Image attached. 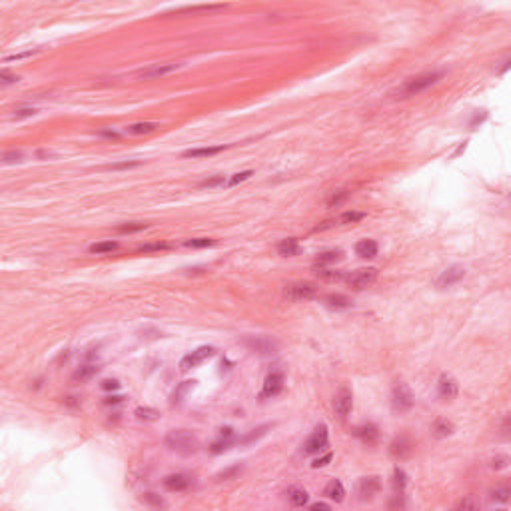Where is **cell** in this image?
I'll list each match as a JSON object with an SVG mask.
<instances>
[{"instance_id": "cell-12", "label": "cell", "mask_w": 511, "mask_h": 511, "mask_svg": "<svg viewBox=\"0 0 511 511\" xmlns=\"http://www.w3.org/2000/svg\"><path fill=\"white\" fill-rule=\"evenodd\" d=\"M382 489V481L380 478L372 476V478H361L357 483V495L361 501H372Z\"/></svg>"}, {"instance_id": "cell-25", "label": "cell", "mask_w": 511, "mask_h": 511, "mask_svg": "<svg viewBox=\"0 0 511 511\" xmlns=\"http://www.w3.org/2000/svg\"><path fill=\"white\" fill-rule=\"evenodd\" d=\"M226 4H198V6H186V8H178V14H196V12H218V10H226Z\"/></svg>"}, {"instance_id": "cell-27", "label": "cell", "mask_w": 511, "mask_h": 511, "mask_svg": "<svg viewBox=\"0 0 511 511\" xmlns=\"http://www.w3.org/2000/svg\"><path fill=\"white\" fill-rule=\"evenodd\" d=\"M287 495H289V503H291L294 507H304V505L308 503V499H310L308 491H306V489H300V487H291V489L287 491Z\"/></svg>"}, {"instance_id": "cell-11", "label": "cell", "mask_w": 511, "mask_h": 511, "mask_svg": "<svg viewBox=\"0 0 511 511\" xmlns=\"http://www.w3.org/2000/svg\"><path fill=\"white\" fill-rule=\"evenodd\" d=\"M180 68H182V64H176V62L154 64V66H148V68L140 70V72H138V78H142V80H154V78L168 76V74H172V72H176V70H180Z\"/></svg>"}, {"instance_id": "cell-52", "label": "cell", "mask_w": 511, "mask_h": 511, "mask_svg": "<svg viewBox=\"0 0 511 511\" xmlns=\"http://www.w3.org/2000/svg\"><path fill=\"white\" fill-rule=\"evenodd\" d=\"M102 389H106V391H114V389H120V382L118 380H104L102 382Z\"/></svg>"}, {"instance_id": "cell-3", "label": "cell", "mask_w": 511, "mask_h": 511, "mask_svg": "<svg viewBox=\"0 0 511 511\" xmlns=\"http://www.w3.org/2000/svg\"><path fill=\"white\" fill-rule=\"evenodd\" d=\"M318 296V286L312 282H291L284 287V298L289 302H306Z\"/></svg>"}, {"instance_id": "cell-23", "label": "cell", "mask_w": 511, "mask_h": 511, "mask_svg": "<svg viewBox=\"0 0 511 511\" xmlns=\"http://www.w3.org/2000/svg\"><path fill=\"white\" fill-rule=\"evenodd\" d=\"M453 423L449 421V419H444V417H440V419H435L433 421V425H431V433H433V437H437V440H444L447 435H451L453 433Z\"/></svg>"}, {"instance_id": "cell-55", "label": "cell", "mask_w": 511, "mask_h": 511, "mask_svg": "<svg viewBox=\"0 0 511 511\" xmlns=\"http://www.w3.org/2000/svg\"><path fill=\"white\" fill-rule=\"evenodd\" d=\"M459 509H467V507H471V509H478L479 507V503L478 501H473V499H463L459 505H457Z\"/></svg>"}, {"instance_id": "cell-15", "label": "cell", "mask_w": 511, "mask_h": 511, "mask_svg": "<svg viewBox=\"0 0 511 511\" xmlns=\"http://www.w3.org/2000/svg\"><path fill=\"white\" fill-rule=\"evenodd\" d=\"M162 483L168 491H186L194 483V478L186 476V473H172V476H166Z\"/></svg>"}, {"instance_id": "cell-50", "label": "cell", "mask_w": 511, "mask_h": 511, "mask_svg": "<svg viewBox=\"0 0 511 511\" xmlns=\"http://www.w3.org/2000/svg\"><path fill=\"white\" fill-rule=\"evenodd\" d=\"M36 114V108H20L14 112V118L20 120V118H28V116H34Z\"/></svg>"}, {"instance_id": "cell-14", "label": "cell", "mask_w": 511, "mask_h": 511, "mask_svg": "<svg viewBox=\"0 0 511 511\" xmlns=\"http://www.w3.org/2000/svg\"><path fill=\"white\" fill-rule=\"evenodd\" d=\"M459 391V385L455 382V378H451L449 374H442L437 380V395L442 399H453Z\"/></svg>"}, {"instance_id": "cell-48", "label": "cell", "mask_w": 511, "mask_h": 511, "mask_svg": "<svg viewBox=\"0 0 511 511\" xmlns=\"http://www.w3.org/2000/svg\"><path fill=\"white\" fill-rule=\"evenodd\" d=\"M332 457H334V455H332V453H325V455H323V457H318V459H314V463H312V467H314V469H318V467H325V465H327V463H330V461H332Z\"/></svg>"}, {"instance_id": "cell-5", "label": "cell", "mask_w": 511, "mask_h": 511, "mask_svg": "<svg viewBox=\"0 0 511 511\" xmlns=\"http://www.w3.org/2000/svg\"><path fill=\"white\" fill-rule=\"evenodd\" d=\"M376 280H378L376 268H359V270L351 272L350 276H346V282L351 289H363V287L372 286Z\"/></svg>"}, {"instance_id": "cell-57", "label": "cell", "mask_w": 511, "mask_h": 511, "mask_svg": "<svg viewBox=\"0 0 511 511\" xmlns=\"http://www.w3.org/2000/svg\"><path fill=\"white\" fill-rule=\"evenodd\" d=\"M310 509H314V511H318V509H330V505H327V503H321V501H318V503H312V505H310Z\"/></svg>"}, {"instance_id": "cell-9", "label": "cell", "mask_w": 511, "mask_h": 511, "mask_svg": "<svg viewBox=\"0 0 511 511\" xmlns=\"http://www.w3.org/2000/svg\"><path fill=\"white\" fill-rule=\"evenodd\" d=\"M214 353H216V350H214L212 346H202V348H198L196 351H192V353H188V355H184V357H182V361H180V370H182V372H188V370H192V368L200 366L202 361L210 359Z\"/></svg>"}, {"instance_id": "cell-33", "label": "cell", "mask_w": 511, "mask_h": 511, "mask_svg": "<svg viewBox=\"0 0 511 511\" xmlns=\"http://www.w3.org/2000/svg\"><path fill=\"white\" fill-rule=\"evenodd\" d=\"M272 425L270 423H266V425H260V427H256V429H252L244 440H240L242 444H252V442H258L260 437H264L266 433H268V429H270Z\"/></svg>"}, {"instance_id": "cell-56", "label": "cell", "mask_w": 511, "mask_h": 511, "mask_svg": "<svg viewBox=\"0 0 511 511\" xmlns=\"http://www.w3.org/2000/svg\"><path fill=\"white\" fill-rule=\"evenodd\" d=\"M98 134H100V136H104V138H112V140H116V138L120 136V134H118V132H114V130H100Z\"/></svg>"}, {"instance_id": "cell-6", "label": "cell", "mask_w": 511, "mask_h": 511, "mask_svg": "<svg viewBox=\"0 0 511 511\" xmlns=\"http://www.w3.org/2000/svg\"><path fill=\"white\" fill-rule=\"evenodd\" d=\"M391 406L395 412H408L414 406V395L406 383H397L391 389Z\"/></svg>"}, {"instance_id": "cell-43", "label": "cell", "mask_w": 511, "mask_h": 511, "mask_svg": "<svg viewBox=\"0 0 511 511\" xmlns=\"http://www.w3.org/2000/svg\"><path fill=\"white\" fill-rule=\"evenodd\" d=\"M252 174H254L252 170H244V172H240V174H234L230 180H226V186H228V188H232V186H236V184H240V182H246Z\"/></svg>"}, {"instance_id": "cell-36", "label": "cell", "mask_w": 511, "mask_h": 511, "mask_svg": "<svg viewBox=\"0 0 511 511\" xmlns=\"http://www.w3.org/2000/svg\"><path fill=\"white\" fill-rule=\"evenodd\" d=\"M214 244H216V240H212V238H192V240L184 242L186 248H210Z\"/></svg>"}, {"instance_id": "cell-59", "label": "cell", "mask_w": 511, "mask_h": 511, "mask_svg": "<svg viewBox=\"0 0 511 511\" xmlns=\"http://www.w3.org/2000/svg\"><path fill=\"white\" fill-rule=\"evenodd\" d=\"M206 272H208L206 268H190V270H188V274H194V276H198V274H206Z\"/></svg>"}, {"instance_id": "cell-16", "label": "cell", "mask_w": 511, "mask_h": 511, "mask_svg": "<svg viewBox=\"0 0 511 511\" xmlns=\"http://www.w3.org/2000/svg\"><path fill=\"white\" fill-rule=\"evenodd\" d=\"M412 451H414V442H412L408 435H399V437H395V440L389 444V453H391L395 459H404V457H408Z\"/></svg>"}, {"instance_id": "cell-44", "label": "cell", "mask_w": 511, "mask_h": 511, "mask_svg": "<svg viewBox=\"0 0 511 511\" xmlns=\"http://www.w3.org/2000/svg\"><path fill=\"white\" fill-rule=\"evenodd\" d=\"M242 469H244L242 465H232V467L224 469L222 473H218V476H216V479H218V481H226V479H232V478H236V476H238V473H240Z\"/></svg>"}, {"instance_id": "cell-19", "label": "cell", "mask_w": 511, "mask_h": 511, "mask_svg": "<svg viewBox=\"0 0 511 511\" xmlns=\"http://www.w3.org/2000/svg\"><path fill=\"white\" fill-rule=\"evenodd\" d=\"M323 495H325L327 499H332V501L340 503V501H344V495H346V487H344V483H342V481L334 479V481H330V483L325 485V489H323Z\"/></svg>"}, {"instance_id": "cell-18", "label": "cell", "mask_w": 511, "mask_h": 511, "mask_svg": "<svg viewBox=\"0 0 511 511\" xmlns=\"http://www.w3.org/2000/svg\"><path fill=\"white\" fill-rule=\"evenodd\" d=\"M380 252V248H378V242L376 240H359L357 244H355V254L359 256V258H366V260H374L376 256Z\"/></svg>"}, {"instance_id": "cell-45", "label": "cell", "mask_w": 511, "mask_h": 511, "mask_svg": "<svg viewBox=\"0 0 511 511\" xmlns=\"http://www.w3.org/2000/svg\"><path fill=\"white\" fill-rule=\"evenodd\" d=\"M226 184V178L224 176H216V178H206L198 184V188H216V186H224Z\"/></svg>"}, {"instance_id": "cell-26", "label": "cell", "mask_w": 511, "mask_h": 511, "mask_svg": "<svg viewBox=\"0 0 511 511\" xmlns=\"http://www.w3.org/2000/svg\"><path fill=\"white\" fill-rule=\"evenodd\" d=\"M302 252V246L298 244L296 238H287L278 244V254L280 256H298Z\"/></svg>"}, {"instance_id": "cell-47", "label": "cell", "mask_w": 511, "mask_h": 511, "mask_svg": "<svg viewBox=\"0 0 511 511\" xmlns=\"http://www.w3.org/2000/svg\"><path fill=\"white\" fill-rule=\"evenodd\" d=\"M20 78L16 76V74H12V72H8V70H2L0 72V82H2V86H8V84H14V82H18Z\"/></svg>"}, {"instance_id": "cell-46", "label": "cell", "mask_w": 511, "mask_h": 511, "mask_svg": "<svg viewBox=\"0 0 511 511\" xmlns=\"http://www.w3.org/2000/svg\"><path fill=\"white\" fill-rule=\"evenodd\" d=\"M160 250H168V244L166 242H154V244H144V246H140L136 252H160Z\"/></svg>"}, {"instance_id": "cell-29", "label": "cell", "mask_w": 511, "mask_h": 511, "mask_svg": "<svg viewBox=\"0 0 511 511\" xmlns=\"http://www.w3.org/2000/svg\"><path fill=\"white\" fill-rule=\"evenodd\" d=\"M98 372H100L98 366H82V368H78V370L74 372L72 380H74V382H88L90 378H94Z\"/></svg>"}, {"instance_id": "cell-20", "label": "cell", "mask_w": 511, "mask_h": 511, "mask_svg": "<svg viewBox=\"0 0 511 511\" xmlns=\"http://www.w3.org/2000/svg\"><path fill=\"white\" fill-rule=\"evenodd\" d=\"M323 304L332 310H348L351 308V300L344 294H327L323 296Z\"/></svg>"}, {"instance_id": "cell-41", "label": "cell", "mask_w": 511, "mask_h": 511, "mask_svg": "<svg viewBox=\"0 0 511 511\" xmlns=\"http://www.w3.org/2000/svg\"><path fill=\"white\" fill-rule=\"evenodd\" d=\"M24 160V152L20 150H8L2 154V164H18Z\"/></svg>"}, {"instance_id": "cell-22", "label": "cell", "mask_w": 511, "mask_h": 511, "mask_svg": "<svg viewBox=\"0 0 511 511\" xmlns=\"http://www.w3.org/2000/svg\"><path fill=\"white\" fill-rule=\"evenodd\" d=\"M232 444H236V435H234L232 427H226V429H222V440L214 442V444H212V447H210V451H212L214 455H218V453L226 451V449L232 446Z\"/></svg>"}, {"instance_id": "cell-10", "label": "cell", "mask_w": 511, "mask_h": 511, "mask_svg": "<svg viewBox=\"0 0 511 511\" xmlns=\"http://www.w3.org/2000/svg\"><path fill=\"white\" fill-rule=\"evenodd\" d=\"M284 374L282 372H272L266 380H264V387L260 391V397L262 399H270V397H276L278 393H282L284 389Z\"/></svg>"}, {"instance_id": "cell-40", "label": "cell", "mask_w": 511, "mask_h": 511, "mask_svg": "<svg viewBox=\"0 0 511 511\" xmlns=\"http://www.w3.org/2000/svg\"><path fill=\"white\" fill-rule=\"evenodd\" d=\"M146 228H148V224L130 222V224H122V226H118V228H116V232H120V234H134V232H142V230H146Z\"/></svg>"}, {"instance_id": "cell-42", "label": "cell", "mask_w": 511, "mask_h": 511, "mask_svg": "<svg viewBox=\"0 0 511 511\" xmlns=\"http://www.w3.org/2000/svg\"><path fill=\"white\" fill-rule=\"evenodd\" d=\"M194 383H196V382H184V383H180V385H178V389H176V391H174V395H172V402H174V404H180V402H182V397L186 395V391L194 387Z\"/></svg>"}, {"instance_id": "cell-13", "label": "cell", "mask_w": 511, "mask_h": 511, "mask_svg": "<svg viewBox=\"0 0 511 511\" xmlns=\"http://www.w3.org/2000/svg\"><path fill=\"white\" fill-rule=\"evenodd\" d=\"M353 435L363 444V446H376L380 440V429L374 423H363L353 429Z\"/></svg>"}, {"instance_id": "cell-34", "label": "cell", "mask_w": 511, "mask_h": 511, "mask_svg": "<svg viewBox=\"0 0 511 511\" xmlns=\"http://www.w3.org/2000/svg\"><path fill=\"white\" fill-rule=\"evenodd\" d=\"M366 216H368L366 212H344V214L338 216L336 220H338V224H355V222H361Z\"/></svg>"}, {"instance_id": "cell-39", "label": "cell", "mask_w": 511, "mask_h": 511, "mask_svg": "<svg viewBox=\"0 0 511 511\" xmlns=\"http://www.w3.org/2000/svg\"><path fill=\"white\" fill-rule=\"evenodd\" d=\"M140 164H142L140 160H124V162H116V164L106 166V170H114V172H118V170H132V168H138Z\"/></svg>"}, {"instance_id": "cell-35", "label": "cell", "mask_w": 511, "mask_h": 511, "mask_svg": "<svg viewBox=\"0 0 511 511\" xmlns=\"http://www.w3.org/2000/svg\"><path fill=\"white\" fill-rule=\"evenodd\" d=\"M511 489L505 485V487H497L491 491V501H497V503H507L509 501Z\"/></svg>"}, {"instance_id": "cell-1", "label": "cell", "mask_w": 511, "mask_h": 511, "mask_svg": "<svg viewBox=\"0 0 511 511\" xmlns=\"http://www.w3.org/2000/svg\"><path fill=\"white\" fill-rule=\"evenodd\" d=\"M444 72H437V70H431V72H423L415 78H410L404 86H399L393 94L395 98H412V96H417L421 92H425L427 88H431L433 84H437L442 80Z\"/></svg>"}, {"instance_id": "cell-37", "label": "cell", "mask_w": 511, "mask_h": 511, "mask_svg": "<svg viewBox=\"0 0 511 511\" xmlns=\"http://www.w3.org/2000/svg\"><path fill=\"white\" fill-rule=\"evenodd\" d=\"M134 415L138 417V419H144V421H152V419H156L160 415L158 410H154V408H136V412Z\"/></svg>"}, {"instance_id": "cell-51", "label": "cell", "mask_w": 511, "mask_h": 511, "mask_svg": "<svg viewBox=\"0 0 511 511\" xmlns=\"http://www.w3.org/2000/svg\"><path fill=\"white\" fill-rule=\"evenodd\" d=\"M334 226H338V220H336V218H332V220H325V222L318 224V226L314 228V232H323V230H330V228H334Z\"/></svg>"}, {"instance_id": "cell-30", "label": "cell", "mask_w": 511, "mask_h": 511, "mask_svg": "<svg viewBox=\"0 0 511 511\" xmlns=\"http://www.w3.org/2000/svg\"><path fill=\"white\" fill-rule=\"evenodd\" d=\"M156 128H160L156 122H138V124H130V126L126 128V134H132V136L150 134V132H154Z\"/></svg>"}, {"instance_id": "cell-49", "label": "cell", "mask_w": 511, "mask_h": 511, "mask_svg": "<svg viewBox=\"0 0 511 511\" xmlns=\"http://www.w3.org/2000/svg\"><path fill=\"white\" fill-rule=\"evenodd\" d=\"M507 463H509V457L501 455V457H495V459L491 461V467H493V469H503V467H507Z\"/></svg>"}, {"instance_id": "cell-2", "label": "cell", "mask_w": 511, "mask_h": 511, "mask_svg": "<svg viewBox=\"0 0 511 511\" xmlns=\"http://www.w3.org/2000/svg\"><path fill=\"white\" fill-rule=\"evenodd\" d=\"M166 446L182 455H190V453H196L198 447H200V442L198 437L192 433V431H186V429H174L166 435Z\"/></svg>"}, {"instance_id": "cell-54", "label": "cell", "mask_w": 511, "mask_h": 511, "mask_svg": "<svg viewBox=\"0 0 511 511\" xmlns=\"http://www.w3.org/2000/svg\"><path fill=\"white\" fill-rule=\"evenodd\" d=\"M144 501H148V503H152V505H164L162 497H158L156 493H146V495H144Z\"/></svg>"}, {"instance_id": "cell-17", "label": "cell", "mask_w": 511, "mask_h": 511, "mask_svg": "<svg viewBox=\"0 0 511 511\" xmlns=\"http://www.w3.org/2000/svg\"><path fill=\"white\" fill-rule=\"evenodd\" d=\"M244 344L252 351L260 353V355H270V353L276 351V344L272 340H268V338H246Z\"/></svg>"}, {"instance_id": "cell-38", "label": "cell", "mask_w": 511, "mask_h": 511, "mask_svg": "<svg viewBox=\"0 0 511 511\" xmlns=\"http://www.w3.org/2000/svg\"><path fill=\"white\" fill-rule=\"evenodd\" d=\"M391 483H393V487L402 493V491L406 489V485H408V476H406V471L397 467V469L393 471V481H391Z\"/></svg>"}, {"instance_id": "cell-53", "label": "cell", "mask_w": 511, "mask_h": 511, "mask_svg": "<svg viewBox=\"0 0 511 511\" xmlns=\"http://www.w3.org/2000/svg\"><path fill=\"white\" fill-rule=\"evenodd\" d=\"M34 52H38V50H28V52H20V54H14V56H6V58H4V62H12V60H22V58H26V56H32Z\"/></svg>"}, {"instance_id": "cell-24", "label": "cell", "mask_w": 511, "mask_h": 511, "mask_svg": "<svg viewBox=\"0 0 511 511\" xmlns=\"http://www.w3.org/2000/svg\"><path fill=\"white\" fill-rule=\"evenodd\" d=\"M342 258H344L342 250H327V252H321V254H318L316 262H314V266H316V268H327V266H332V264L340 262Z\"/></svg>"}, {"instance_id": "cell-32", "label": "cell", "mask_w": 511, "mask_h": 511, "mask_svg": "<svg viewBox=\"0 0 511 511\" xmlns=\"http://www.w3.org/2000/svg\"><path fill=\"white\" fill-rule=\"evenodd\" d=\"M318 276L325 282H338L344 278L342 270H330V268H318Z\"/></svg>"}, {"instance_id": "cell-21", "label": "cell", "mask_w": 511, "mask_h": 511, "mask_svg": "<svg viewBox=\"0 0 511 511\" xmlns=\"http://www.w3.org/2000/svg\"><path fill=\"white\" fill-rule=\"evenodd\" d=\"M228 146H208V148H192L182 154V158H208V156H216L224 152Z\"/></svg>"}, {"instance_id": "cell-31", "label": "cell", "mask_w": 511, "mask_h": 511, "mask_svg": "<svg viewBox=\"0 0 511 511\" xmlns=\"http://www.w3.org/2000/svg\"><path fill=\"white\" fill-rule=\"evenodd\" d=\"M350 198V190H336L332 192V196L327 198V208H340L342 204H346Z\"/></svg>"}, {"instance_id": "cell-8", "label": "cell", "mask_w": 511, "mask_h": 511, "mask_svg": "<svg viewBox=\"0 0 511 511\" xmlns=\"http://www.w3.org/2000/svg\"><path fill=\"white\" fill-rule=\"evenodd\" d=\"M463 276H465V268H463V266H459V264L449 266L447 270H444V272L440 274V278L435 280V287H437V289H447V287L459 284V282L463 280Z\"/></svg>"}, {"instance_id": "cell-58", "label": "cell", "mask_w": 511, "mask_h": 511, "mask_svg": "<svg viewBox=\"0 0 511 511\" xmlns=\"http://www.w3.org/2000/svg\"><path fill=\"white\" fill-rule=\"evenodd\" d=\"M120 402H122V397H118V395H114V397H106V399H104V404H106V406H112V404H120Z\"/></svg>"}, {"instance_id": "cell-7", "label": "cell", "mask_w": 511, "mask_h": 511, "mask_svg": "<svg viewBox=\"0 0 511 511\" xmlns=\"http://www.w3.org/2000/svg\"><path fill=\"white\" fill-rule=\"evenodd\" d=\"M351 408H353V395H351L350 389L344 385V387H340L338 393L334 395V412H336V415H338L342 421H346L348 415L351 414Z\"/></svg>"}, {"instance_id": "cell-4", "label": "cell", "mask_w": 511, "mask_h": 511, "mask_svg": "<svg viewBox=\"0 0 511 511\" xmlns=\"http://www.w3.org/2000/svg\"><path fill=\"white\" fill-rule=\"evenodd\" d=\"M327 440H330L327 425L321 423V425H318V427L312 431V435L302 444V453H304V455H314V453H318L323 447H327Z\"/></svg>"}, {"instance_id": "cell-28", "label": "cell", "mask_w": 511, "mask_h": 511, "mask_svg": "<svg viewBox=\"0 0 511 511\" xmlns=\"http://www.w3.org/2000/svg\"><path fill=\"white\" fill-rule=\"evenodd\" d=\"M118 248H120L118 242L106 240V242H96V244H92V246L88 248V252H90V254H110V252H114V250H118Z\"/></svg>"}]
</instances>
